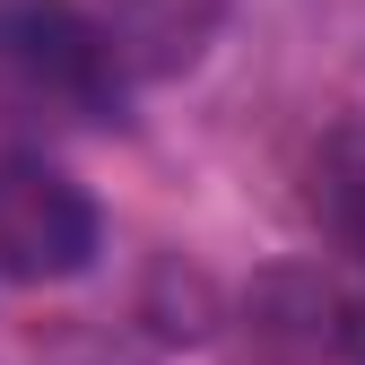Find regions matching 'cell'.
<instances>
[{
  "instance_id": "obj_4",
  "label": "cell",
  "mask_w": 365,
  "mask_h": 365,
  "mask_svg": "<svg viewBox=\"0 0 365 365\" xmlns=\"http://www.w3.org/2000/svg\"><path fill=\"white\" fill-rule=\"evenodd\" d=\"M331 209H339V226L365 244V140H348L339 157H331Z\"/></svg>"
},
{
  "instance_id": "obj_1",
  "label": "cell",
  "mask_w": 365,
  "mask_h": 365,
  "mask_svg": "<svg viewBox=\"0 0 365 365\" xmlns=\"http://www.w3.org/2000/svg\"><path fill=\"white\" fill-rule=\"evenodd\" d=\"M122 105L130 87L105 70L70 0H0V130H78Z\"/></svg>"
},
{
  "instance_id": "obj_3",
  "label": "cell",
  "mask_w": 365,
  "mask_h": 365,
  "mask_svg": "<svg viewBox=\"0 0 365 365\" xmlns=\"http://www.w3.org/2000/svg\"><path fill=\"white\" fill-rule=\"evenodd\" d=\"M70 9H78L87 35H96V53H105V70L122 87H148V78L192 70L217 43V26H226L235 0H70Z\"/></svg>"
},
{
  "instance_id": "obj_5",
  "label": "cell",
  "mask_w": 365,
  "mask_h": 365,
  "mask_svg": "<svg viewBox=\"0 0 365 365\" xmlns=\"http://www.w3.org/2000/svg\"><path fill=\"white\" fill-rule=\"evenodd\" d=\"M348 331H356V348H365V304H356V322H348Z\"/></svg>"
},
{
  "instance_id": "obj_2",
  "label": "cell",
  "mask_w": 365,
  "mask_h": 365,
  "mask_svg": "<svg viewBox=\"0 0 365 365\" xmlns=\"http://www.w3.org/2000/svg\"><path fill=\"white\" fill-rule=\"evenodd\" d=\"M96 252H105L96 200H87L53 157L0 148V279L53 287V279H78Z\"/></svg>"
}]
</instances>
